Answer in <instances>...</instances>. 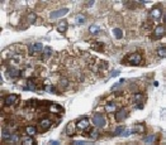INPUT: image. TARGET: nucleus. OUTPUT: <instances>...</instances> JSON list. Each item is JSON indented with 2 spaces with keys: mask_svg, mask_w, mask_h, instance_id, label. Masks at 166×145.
Returning a JSON list of instances; mask_svg holds the SVG:
<instances>
[{
  "mask_svg": "<svg viewBox=\"0 0 166 145\" xmlns=\"http://www.w3.org/2000/svg\"><path fill=\"white\" fill-rule=\"evenodd\" d=\"M91 121L98 129H99V127H104L105 125H107V119H105L104 115H101V114H94L91 117Z\"/></svg>",
  "mask_w": 166,
  "mask_h": 145,
  "instance_id": "1",
  "label": "nucleus"
},
{
  "mask_svg": "<svg viewBox=\"0 0 166 145\" xmlns=\"http://www.w3.org/2000/svg\"><path fill=\"white\" fill-rule=\"evenodd\" d=\"M127 62H128L131 66H138L142 63V56L139 53H132L131 56H128V58H127Z\"/></svg>",
  "mask_w": 166,
  "mask_h": 145,
  "instance_id": "2",
  "label": "nucleus"
},
{
  "mask_svg": "<svg viewBox=\"0 0 166 145\" xmlns=\"http://www.w3.org/2000/svg\"><path fill=\"white\" fill-rule=\"evenodd\" d=\"M43 49H45V47H43V44H42V43H40V42H38V43H33L28 48L29 54H31V56H36V54L43 52Z\"/></svg>",
  "mask_w": 166,
  "mask_h": 145,
  "instance_id": "3",
  "label": "nucleus"
},
{
  "mask_svg": "<svg viewBox=\"0 0 166 145\" xmlns=\"http://www.w3.org/2000/svg\"><path fill=\"white\" fill-rule=\"evenodd\" d=\"M67 13H69V8H62V9H57V10H53L52 13L50 14V18L55 20L57 18H61V16H65Z\"/></svg>",
  "mask_w": 166,
  "mask_h": 145,
  "instance_id": "4",
  "label": "nucleus"
},
{
  "mask_svg": "<svg viewBox=\"0 0 166 145\" xmlns=\"http://www.w3.org/2000/svg\"><path fill=\"white\" fill-rule=\"evenodd\" d=\"M5 75L8 76V78H18V77L22 76V71L18 70L17 67H9L6 70V73Z\"/></svg>",
  "mask_w": 166,
  "mask_h": 145,
  "instance_id": "5",
  "label": "nucleus"
},
{
  "mask_svg": "<svg viewBox=\"0 0 166 145\" xmlns=\"http://www.w3.org/2000/svg\"><path fill=\"white\" fill-rule=\"evenodd\" d=\"M89 124H90L89 119L88 117H83V119H80L79 121H76V127H78L79 130L86 131V130L90 129V127H89Z\"/></svg>",
  "mask_w": 166,
  "mask_h": 145,
  "instance_id": "6",
  "label": "nucleus"
},
{
  "mask_svg": "<svg viewBox=\"0 0 166 145\" xmlns=\"http://www.w3.org/2000/svg\"><path fill=\"white\" fill-rule=\"evenodd\" d=\"M166 34V28L164 27L162 24H159L156 25L155 29H154V37L155 38H162Z\"/></svg>",
  "mask_w": 166,
  "mask_h": 145,
  "instance_id": "7",
  "label": "nucleus"
},
{
  "mask_svg": "<svg viewBox=\"0 0 166 145\" xmlns=\"http://www.w3.org/2000/svg\"><path fill=\"white\" fill-rule=\"evenodd\" d=\"M162 10H161V8L160 6H155V8H152L151 11H150V16L154 20H157V19H160V18H162Z\"/></svg>",
  "mask_w": 166,
  "mask_h": 145,
  "instance_id": "8",
  "label": "nucleus"
},
{
  "mask_svg": "<svg viewBox=\"0 0 166 145\" xmlns=\"http://www.w3.org/2000/svg\"><path fill=\"white\" fill-rule=\"evenodd\" d=\"M18 95H14V93H11V95H8L6 97H4V105L5 106H13L15 104L17 101H18Z\"/></svg>",
  "mask_w": 166,
  "mask_h": 145,
  "instance_id": "9",
  "label": "nucleus"
},
{
  "mask_svg": "<svg viewBox=\"0 0 166 145\" xmlns=\"http://www.w3.org/2000/svg\"><path fill=\"white\" fill-rule=\"evenodd\" d=\"M127 116H128V110H127L126 107L119 109L118 111L116 112V120L117 121H123Z\"/></svg>",
  "mask_w": 166,
  "mask_h": 145,
  "instance_id": "10",
  "label": "nucleus"
},
{
  "mask_svg": "<svg viewBox=\"0 0 166 145\" xmlns=\"http://www.w3.org/2000/svg\"><path fill=\"white\" fill-rule=\"evenodd\" d=\"M86 133H89V136H90L93 140L98 139V136H99V131H98V127H90L89 130L84 131V134H86Z\"/></svg>",
  "mask_w": 166,
  "mask_h": 145,
  "instance_id": "11",
  "label": "nucleus"
},
{
  "mask_svg": "<svg viewBox=\"0 0 166 145\" xmlns=\"http://www.w3.org/2000/svg\"><path fill=\"white\" fill-rule=\"evenodd\" d=\"M67 27H69V24H67V22L66 20H61V22H58L57 23V32H60V33H65L66 31H67Z\"/></svg>",
  "mask_w": 166,
  "mask_h": 145,
  "instance_id": "12",
  "label": "nucleus"
},
{
  "mask_svg": "<svg viewBox=\"0 0 166 145\" xmlns=\"http://www.w3.org/2000/svg\"><path fill=\"white\" fill-rule=\"evenodd\" d=\"M76 129H78V127H76V124L74 121H71L69 125H67V127H66V134L69 135V136H72V135L75 134Z\"/></svg>",
  "mask_w": 166,
  "mask_h": 145,
  "instance_id": "13",
  "label": "nucleus"
},
{
  "mask_svg": "<svg viewBox=\"0 0 166 145\" xmlns=\"http://www.w3.org/2000/svg\"><path fill=\"white\" fill-rule=\"evenodd\" d=\"M51 125H52V121H51L50 119H47V117L41 119V120H40V126H41L43 130H46V129H48V127H51Z\"/></svg>",
  "mask_w": 166,
  "mask_h": 145,
  "instance_id": "14",
  "label": "nucleus"
},
{
  "mask_svg": "<svg viewBox=\"0 0 166 145\" xmlns=\"http://www.w3.org/2000/svg\"><path fill=\"white\" fill-rule=\"evenodd\" d=\"M36 87H37V85L34 83V81H33L32 78H29L27 81V85H25L24 90H25V91H36V90H37Z\"/></svg>",
  "mask_w": 166,
  "mask_h": 145,
  "instance_id": "15",
  "label": "nucleus"
},
{
  "mask_svg": "<svg viewBox=\"0 0 166 145\" xmlns=\"http://www.w3.org/2000/svg\"><path fill=\"white\" fill-rule=\"evenodd\" d=\"M48 111L50 112H52V114H60V112H62L63 111V109L61 107L60 105H51L50 107H48Z\"/></svg>",
  "mask_w": 166,
  "mask_h": 145,
  "instance_id": "16",
  "label": "nucleus"
},
{
  "mask_svg": "<svg viewBox=\"0 0 166 145\" xmlns=\"http://www.w3.org/2000/svg\"><path fill=\"white\" fill-rule=\"evenodd\" d=\"M117 109H118V106L116 102H108V104L105 105V111L107 112H113V111H116Z\"/></svg>",
  "mask_w": 166,
  "mask_h": 145,
  "instance_id": "17",
  "label": "nucleus"
},
{
  "mask_svg": "<svg viewBox=\"0 0 166 145\" xmlns=\"http://www.w3.org/2000/svg\"><path fill=\"white\" fill-rule=\"evenodd\" d=\"M25 133L28 134V136H34L37 134V129L34 126H32V125L25 126Z\"/></svg>",
  "mask_w": 166,
  "mask_h": 145,
  "instance_id": "18",
  "label": "nucleus"
},
{
  "mask_svg": "<svg viewBox=\"0 0 166 145\" xmlns=\"http://www.w3.org/2000/svg\"><path fill=\"white\" fill-rule=\"evenodd\" d=\"M51 56H52V49H51L50 47H45L43 54H42V59H48Z\"/></svg>",
  "mask_w": 166,
  "mask_h": 145,
  "instance_id": "19",
  "label": "nucleus"
},
{
  "mask_svg": "<svg viewBox=\"0 0 166 145\" xmlns=\"http://www.w3.org/2000/svg\"><path fill=\"white\" fill-rule=\"evenodd\" d=\"M34 144H36V141L32 136H25L22 140V145H34Z\"/></svg>",
  "mask_w": 166,
  "mask_h": 145,
  "instance_id": "20",
  "label": "nucleus"
},
{
  "mask_svg": "<svg viewBox=\"0 0 166 145\" xmlns=\"http://www.w3.org/2000/svg\"><path fill=\"white\" fill-rule=\"evenodd\" d=\"M157 56H159L160 58H165L166 57V47L165 45H160L159 48H157Z\"/></svg>",
  "mask_w": 166,
  "mask_h": 145,
  "instance_id": "21",
  "label": "nucleus"
},
{
  "mask_svg": "<svg viewBox=\"0 0 166 145\" xmlns=\"http://www.w3.org/2000/svg\"><path fill=\"white\" fill-rule=\"evenodd\" d=\"M113 34H114V37H116L117 39H121V38H123V32H122L121 28H114L113 29Z\"/></svg>",
  "mask_w": 166,
  "mask_h": 145,
  "instance_id": "22",
  "label": "nucleus"
},
{
  "mask_svg": "<svg viewBox=\"0 0 166 145\" xmlns=\"http://www.w3.org/2000/svg\"><path fill=\"white\" fill-rule=\"evenodd\" d=\"M143 131H144L143 125H136V126H133V129H132V133H143Z\"/></svg>",
  "mask_w": 166,
  "mask_h": 145,
  "instance_id": "23",
  "label": "nucleus"
},
{
  "mask_svg": "<svg viewBox=\"0 0 166 145\" xmlns=\"http://www.w3.org/2000/svg\"><path fill=\"white\" fill-rule=\"evenodd\" d=\"M142 100H143V95H142V93H134V95H133V101L134 102H137V104L139 102V104H141Z\"/></svg>",
  "mask_w": 166,
  "mask_h": 145,
  "instance_id": "24",
  "label": "nucleus"
},
{
  "mask_svg": "<svg viewBox=\"0 0 166 145\" xmlns=\"http://www.w3.org/2000/svg\"><path fill=\"white\" fill-rule=\"evenodd\" d=\"M36 19H37V15L34 13H31V14L28 15V24H33L36 22Z\"/></svg>",
  "mask_w": 166,
  "mask_h": 145,
  "instance_id": "25",
  "label": "nucleus"
},
{
  "mask_svg": "<svg viewBox=\"0 0 166 145\" xmlns=\"http://www.w3.org/2000/svg\"><path fill=\"white\" fill-rule=\"evenodd\" d=\"M100 31V27H99V25H91V27L90 28H89V32H90L91 34H95V33H98V32H99Z\"/></svg>",
  "mask_w": 166,
  "mask_h": 145,
  "instance_id": "26",
  "label": "nucleus"
},
{
  "mask_svg": "<svg viewBox=\"0 0 166 145\" xmlns=\"http://www.w3.org/2000/svg\"><path fill=\"white\" fill-rule=\"evenodd\" d=\"M18 141H19V136L17 135V134H11V138L9 140V143H11V144H18Z\"/></svg>",
  "mask_w": 166,
  "mask_h": 145,
  "instance_id": "27",
  "label": "nucleus"
},
{
  "mask_svg": "<svg viewBox=\"0 0 166 145\" xmlns=\"http://www.w3.org/2000/svg\"><path fill=\"white\" fill-rule=\"evenodd\" d=\"M76 23L78 24H83L84 22H85V15H83V14H79V15H76Z\"/></svg>",
  "mask_w": 166,
  "mask_h": 145,
  "instance_id": "28",
  "label": "nucleus"
},
{
  "mask_svg": "<svg viewBox=\"0 0 166 145\" xmlns=\"http://www.w3.org/2000/svg\"><path fill=\"white\" fill-rule=\"evenodd\" d=\"M123 130H124V126H118L116 131H114V135H119V134H123Z\"/></svg>",
  "mask_w": 166,
  "mask_h": 145,
  "instance_id": "29",
  "label": "nucleus"
},
{
  "mask_svg": "<svg viewBox=\"0 0 166 145\" xmlns=\"http://www.w3.org/2000/svg\"><path fill=\"white\" fill-rule=\"evenodd\" d=\"M45 90H46L47 92H51V93H55V92H56V88H55L53 86H51V85H50V86H46Z\"/></svg>",
  "mask_w": 166,
  "mask_h": 145,
  "instance_id": "30",
  "label": "nucleus"
},
{
  "mask_svg": "<svg viewBox=\"0 0 166 145\" xmlns=\"http://www.w3.org/2000/svg\"><path fill=\"white\" fill-rule=\"evenodd\" d=\"M155 138H156V136H155V135H151V136H147V138H146V139H144V140H143V141H144V143H152V141H154V140H155Z\"/></svg>",
  "mask_w": 166,
  "mask_h": 145,
  "instance_id": "31",
  "label": "nucleus"
},
{
  "mask_svg": "<svg viewBox=\"0 0 166 145\" xmlns=\"http://www.w3.org/2000/svg\"><path fill=\"white\" fill-rule=\"evenodd\" d=\"M88 141H74L71 145H88Z\"/></svg>",
  "mask_w": 166,
  "mask_h": 145,
  "instance_id": "32",
  "label": "nucleus"
},
{
  "mask_svg": "<svg viewBox=\"0 0 166 145\" xmlns=\"http://www.w3.org/2000/svg\"><path fill=\"white\" fill-rule=\"evenodd\" d=\"M136 109L142 110V109H143V105H142V104H136Z\"/></svg>",
  "mask_w": 166,
  "mask_h": 145,
  "instance_id": "33",
  "label": "nucleus"
},
{
  "mask_svg": "<svg viewBox=\"0 0 166 145\" xmlns=\"http://www.w3.org/2000/svg\"><path fill=\"white\" fill-rule=\"evenodd\" d=\"M48 145H60V143L58 141H51V143H48Z\"/></svg>",
  "mask_w": 166,
  "mask_h": 145,
  "instance_id": "34",
  "label": "nucleus"
},
{
  "mask_svg": "<svg viewBox=\"0 0 166 145\" xmlns=\"http://www.w3.org/2000/svg\"><path fill=\"white\" fill-rule=\"evenodd\" d=\"M162 22H164V24H166V13L162 15Z\"/></svg>",
  "mask_w": 166,
  "mask_h": 145,
  "instance_id": "35",
  "label": "nucleus"
}]
</instances>
